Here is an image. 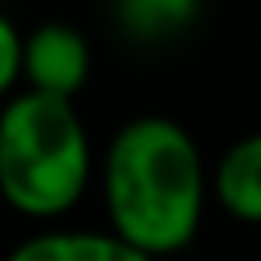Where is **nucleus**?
I'll return each instance as SVG.
<instances>
[{
  "instance_id": "7ed1b4c3",
  "label": "nucleus",
  "mask_w": 261,
  "mask_h": 261,
  "mask_svg": "<svg viewBox=\"0 0 261 261\" xmlns=\"http://www.w3.org/2000/svg\"><path fill=\"white\" fill-rule=\"evenodd\" d=\"M94 73L90 37L69 20H41L20 37V90L77 102Z\"/></svg>"
},
{
  "instance_id": "39448f33",
  "label": "nucleus",
  "mask_w": 261,
  "mask_h": 261,
  "mask_svg": "<svg viewBox=\"0 0 261 261\" xmlns=\"http://www.w3.org/2000/svg\"><path fill=\"white\" fill-rule=\"evenodd\" d=\"M4 261H151L126 241H118L110 228H37L20 237Z\"/></svg>"
},
{
  "instance_id": "20e7f679",
  "label": "nucleus",
  "mask_w": 261,
  "mask_h": 261,
  "mask_svg": "<svg viewBox=\"0 0 261 261\" xmlns=\"http://www.w3.org/2000/svg\"><path fill=\"white\" fill-rule=\"evenodd\" d=\"M212 200L237 224H261V126L232 139L216 155Z\"/></svg>"
},
{
  "instance_id": "0eeeda50",
  "label": "nucleus",
  "mask_w": 261,
  "mask_h": 261,
  "mask_svg": "<svg viewBox=\"0 0 261 261\" xmlns=\"http://www.w3.org/2000/svg\"><path fill=\"white\" fill-rule=\"evenodd\" d=\"M20 37L24 29H16L0 12V106L20 90Z\"/></svg>"
},
{
  "instance_id": "f03ea898",
  "label": "nucleus",
  "mask_w": 261,
  "mask_h": 261,
  "mask_svg": "<svg viewBox=\"0 0 261 261\" xmlns=\"http://www.w3.org/2000/svg\"><path fill=\"white\" fill-rule=\"evenodd\" d=\"M98 179V151L77 102L16 90L0 106V204L24 220L69 216Z\"/></svg>"
},
{
  "instance_id": "423d86ee",
  "label": "nucleus",
  "mask_w": 261,
  "mask_h": 261,
  "mask_svg": "<svg viewBox=\"0 0 261 261\" xmlns=\"http://www.w3.org/2000/svg\"><path fill=\"white\" fill-rule=\"evenodd\" d=\"M204 8L196 0H122L110 8L114 29L135 45H171L196 29Z\"/></svg>"
},
{
  "instance_id": "f257e3e1",
  "label": "nucleus",
  "mask_w": 261,
  "mask_h": 261,
  "mask_svg": "<svg viewBox=\"0 0 261 261\" xmlns=\"http://www.w3.org/2000/svg\"><path fill=\"white\" fill-rule=\"evenodd\" d=\"M106 228L151 261H175L204 224L212 167L196 135L171 114H135L98 151Z\"/></svg>"
}]
</instances>
